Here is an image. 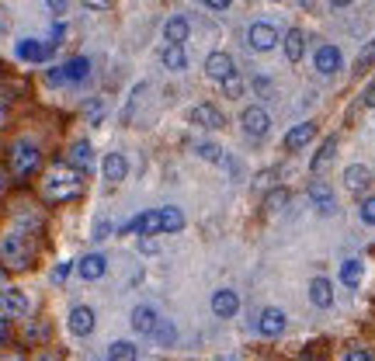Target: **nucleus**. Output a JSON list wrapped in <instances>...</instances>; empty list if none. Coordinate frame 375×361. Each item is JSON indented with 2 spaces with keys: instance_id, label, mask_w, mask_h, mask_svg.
I'll return each mask as SVG.
<instances>
[{
  "instance_id": "f257e3e1",
  "label": "nucleus",
  "mask_w": 375,
  "mask_h": 361,
  "mask_svg": "<svg viewBox=\"0 0 375 361\" xmlns=\"http://www.w3.org/2000/svg\"><path fill=\"white\" fill-rule=\"evenodd\" d=\"M81 184H83L81 171H73L70 163H56L42 180V195H46V202H70L81 191Z\"/></svg>"
},
{
  "instance_id": "f03ea898",
  "label": "nucleus",
  "mask_w": 375,
  "mask_h": 361,
  "mask_svg": "<svg viewBox=\"0 0 375 361\" xmlns=\"http://www.w3.org/2000/svg\"><path fill=\"white\" fill-rule=\"evenodd\" d=\"M35 258V243H31V236L28 233H11V236H4L0 240V260L7 264V268H14V271H21L28 268Z\"/></svg>"
},
{
  "instance_id": "7ed1b4c3",
  "label": "nucleus",
  "mask_w": 375,
  "mask_h": 361,
  "mask_svg": "<svg viewBox=\"0 0 375 361\" xmlns=\"http://www.w3.org/2000/svg\"><path fill=\"white\" fill-rule=\"evenodd\" d=\"M11 174L14 178H28V174H35L38 171V163H42V150L31 143V139H18L14 146H11Z\"/></svg>"
},
{
  "instance_id": "20e7f679",
  "label": "nucleus",
  "mask_w": 375,
  "mask_h": 361,
  "mask_svg": "<svg viewBox=\"0 0 375 361\" xmlns=\"http://www.w3.org/2000/svg\"><path fill=\"white\" fill-rule=\"evenodd\" d=\"M240 126H243V132H247V136L264 139V136L271 132V118H268V111H264L261 104H250V108H243Z\"/></svg>"
},
{
  "instance_id": "39448f33",
  "label": "nucleus",
  "mask_w": 375,
  "mask_h": 361,
  "mask_svg": "<svg viewBox=\"0 0 375 361\" xmlns=\"http://www.w3.org/2000/svg\"><path fill=\"white\" fill-rule=\"evenodd\" d=\"M285 327H289V316L278 310V306H268V310H261V316H257V334L268 337V340L282 337Z\"/></svg>"
},
{
  "instance_id": "423d86ee",
  "label": "nucleus",
  "mask_w": 375,
  "mask_h": 361,
  "mask_svg": "<svg viewBox=\"0 0 375 361\" xmlns=\"http://www.w3.org/2000/svg\"><path fill=\"white\" fill-rule=\"evenodd\" d=\"M247 42H250L254 52H271L278 46V28L271 25V21H257V25H250V31H247Z\"/></svg>"
},
{
  "instance_id": "0eeeda50",
  "label": "nucleus",
  "mask_w": 375,
  "mask_h": 361,
  "mask_svg": "<svg viewBox=\"0 0 375 361\" xmlns=\"http://www.w3.org/2000/svg\"><path fill=\"white\" fill-rule=\"evenodd\" d=\"M191 126L219 132V129H226V118H222V111H219L215 104H195V108H191Z\"/></svg>"
},
{
  "instance_id": "6e6552de",
  "label": "nucleus",
  "mask_w": 375,
  "mask_h": 361,
  "mask_svg": "<svg viewBox=\"0 0 375 361\" xmlns=\"http://www.w3.org/2000/svg\"><path fill=\"white\" fill-rule=\"evenodd\" d=\"M309 202L317 205V212H323V215H334L337 212V198H334V188L327 184V180H309Z\"/></svg>"
},
{
  "instance_id": "1a4fd4ad",
  "label": "nucleus",
  "mask_w": 375,
  "mask_h": 361,
  "mask_svg": "<svg viewBox=\"0 0 375 361\" xmlns=\"http://www.w3.org/2000/svg\"><path fill=\"white\" fill-rule=\"evenodd\" d=\"M94 323H98V316H94L91 306H73L70 320H66V327H70L73 337H91L94 334Z\"/></svg>"
},
{
  "instance_id": "9d476101",
  "label": "nucleus",
  "mask_w": 375,
  "mask_h": 361,
  "mask_svg": "<svg viewBox=\"0 0 375 361\" xmlns=\"http://www.w3.org/2000/svg\"><path fill=\"white\" fill-rule=\"evenodd\" d=\"M205 73H209L212 80H219V83H222L226 77H233V73H237L233 56H230V52H209V59H205Z\"/></svg>"
},
{
  "instance_id": "9b49d317",
  "label": "nucleus",
  "mask_w": 375,
  "mask_h": 361,
  "mask_svg": "<svg viewBox=\"0 0 375 361\" xmlns=\"http://www.w3.org/2000/svg\"><path fill=\"white\" fill-rule=\"evenodd\" d=\"M212 312L219 320H230V316H237L240 312V295L233 292V288H219L212 295Z\"/></svg>"
},
{
  "instance_id": "f8f14e48",
  "label": "nucleus",
  "mask_w": 375,
  "mask_h": 361,
  "mask_svg": "<svg viewBox=\"0 0 375 361\" xmlns=\"http://www.w3.org/2000/svg\"><path fill=\"white\" fill-rule=\"evenodd\" d=\"M344 188H348L351 195L369 191V188H372V171H369L365 163H351L348 171H344Z\"/></svg>"
},
{
  "instance_id": "ddd939ff",
  "label": "nucleus",
  "mask_w": 375,
  "mask_h": 361,
  "mask_svg": "<svg viewBox=\"0 0 375 361\" xmlns=\"http://www.w3.org/2000/svg\"><path fill=\"white\" fill-rule=\"evenodd\" d=\"M66 163H70L73 171L87 174V171L94 167V146H91L87 139H77V143L70 146V156H66Z\"/></svg>"
},
{
  "instance_id": "4468645a",
  "label": "nucleus",
  "mask_w": 375,
  "mask_h": 361,
  "mask_svg": "<svg viewBox=\"0 0 375 361\" xmlns=\"http://www.w3.org/2000/svg\"><path fill=\"white\" fill-rule=\"evenodd\" d=\"M105 271H108L105 254H87V258H81V264H77V275H81L83 282H98V278H105Z\"/></svg>"
},
{
  "instance_id": "2eb2a0df",
  "label": "nucleus",
  "mask_w": 375,
  "mask_h": 361,
  "mask_svg": "<svg viewBox=\"0 0 375 361\" xmlns=\"http://www.w3.org/2000/svg\"><path fill=\"white\" fill-rule=\"evenodd\" d=\"M309 302L317 310H330L334 306V285H330V278H313L309 282Z\"/></svg>"
},
{
  "instance_id": "dca6fc26",
  "label": "nucleus",
  "mask_w": 375,
  "mask_h": 361,
  "mask_svg": "<svg viewBox=\"0 0 375 361\" xmlns=\"http://www.w3.org/2000/svg\"><path fill=\"white\" fill-rule=\"evenodd\" d=\"M101 171H105L108 184H118V180H125V174H129V160H125V153H108Z\"/></svg>"
},
{
  "instance_id": "f3484780",
  "label": "nucleus",
  "mask_w": 375,
  "mask_h": 361,
  "mask_svg": "<svg viewBox=\"0 0 375 361\" xmlns=\"http://www.w3.org/2000/svg\"><path fill=\"white\" fill-rule=\"evenodd\" d=\"M313 139H317V122H302V126L289 129V136H285V150H302V146H309Z\"/></svg>"
},
{
  "instance_id": "a211bd4d",
  "label": "nucleus",
  "mask_w": 375,
  "mask_h": 361,
  "mask_svg": "<svg viewBox=\"0 0 375 361\" xmlns=\"http://www.w3.org/2000/svg\"><path fill=\"white\" fill-rule=\"evenodd\" d=\"M0 306H4L7 316H25V312H28V295L21 292V288H4Z\"/></svg>"
},
{
  "instance_id": "6ab92c4d",
  "label": "nucleus",
  "mask_w": 375,
  "mask_h": 361,
  "mask_svg": "<svg viewBox=\"0 0 375 361\" xmlns=\"http://www.w3.org/2000/svg\"><path fill=\"white\" fill-rule=\"evenodd\" d=\"M313 63H317V70H320L323 77H330V73L341 70V52L334 49V46H320L317 56H313Z\"/></svg>"
},
{
  "instance_id": "aec40b11",
  "label": "nucleus",
  "mask_w": 375,
  "mask_h": 361,
  "mask_svg": "<svg viewBox=\"0 0 375 361\" xmlns=\"http://www.w3.org/2000/svg\"><path fill=\"white\" fill-rule=\"evenodd\" d=\"M163 35H167V42H170V46H185L188 35H191V25H188L185 14H174V18L163 25Z\"/></svg>"
},
{
  "instance_id": "412c9836",
  "label": "nucleus",
  "mask_w": 375,
  "mask_h": 361,
  "mask_svg": "<svg viewBox=\"0 0 375 361\" xmlns=\"http://www.w3.org/2000/svg\"><path fill=\"white\" fill-rule=\"evenodd\" d=\"M160 63L170 70V73H181V70H188V52H185V46H163L160 49Z\"/></svg>"
},
{
  "instance_id": "4be33fe9",
  "label": "nucleus",
  "mask_w": 375,
  "mask_h": 361,
  "mask_svg": "<svg viewBox=\"0 0 375 361\" xmlns=\"http://www.w3.org/2000/svg\"><path fill=\"white\" fill-rule=\"evenodd\" d=\"M49 52H53V46H46V42H35V39H25V42H18V56H21V59H28V63H42Z\"/></svg>"
},
{
  "instance_id": "5701e85b",
  "label": "nucleus",
  "mask_w": 375,
  "mask_h": 361,
  "mask_svg": "<svg viewBox=\"0 0 375 361\" xmlns=\"http://www.w3.org/2000/svg\"><path fill=\"white\" fill-rule=\"evenodd\" d=\"M153 327H157V312L150 310V306H135L133 310V330L135 334H153Z\"/></svg>"
},
{
  "instance_id": "b1692460",
  "label": "nucleus",
  "mask_w": 375,
  "mask_h": 361,
  "mask_svg": "<svg viewBox=\"0 0 375 361\" xmlns=\"http://www.w3.org/2000/svg\"><path fill=\"white\" fill-rule=\"evenodd\" d=\"M157 215H160V233H178V230H185V212H181V208H174V205L157 208Z\"/></svg>"
},
{
  "instance_id": "393cba45",
  "label": "nucleus",
  "mask_w": 375,
  "mask_h": 361,
  "mask_svg": "<svg viewBox=\"0 0 375 361\" xmlns=\"http://www.w3.org/2000/svg\"><path fill=\"white\" fill-rule=\"evenodd\" d=\"M361 278H365V264H361L358 258H348L344 264H341V282L348 285V288H358Z\"/></svg>"
},
{
  "instance_id": "a878e982",
  "label": "nucleus",
  "mask_w": 375,
  "mask_h": 361,
  "mask_svg": "<svg viewBox=\"0 0 375 361\" xmlns=\"http://www.w3.org/2000/svg\"><path fill=\"white\" fill-rule=\"evenodd\" d=\"M302 52H306V35H302L299 28H292V31L285 35V56H289V63H299Z\"/></svg>"
},
{
  "instance_id": "bb28decb",
  "label": "nucleus",
  "mask_w": 375,
  "mask_h": 361,
  "mask_svg": "<svg viewBox=\"0 0 375 361\" xmlns=\"http://www.w3.org/2000/svg\"><path fill=\"white\" fill-rule=\"evenodd\" d=\"M334 156H337V139L330 136V139H323L320 153L313 156V163H309V171H313V174H320V171H323V167H327V163H330V160H334Z\"/></svg>"
},
{
  "instance_id": "cd10ccee",
  "label": "nucleus",
  "mask_w": 375,
  "mask_h": 361,
  "mask_svg": "<svg viewBox=\"0 0 375 361\" xmlns=\"http://www.w3.org/2000/svg\"><path fill=\"white\" fill-rule=\"evenodd\" d=\"M135 358H139V347L133 340H115L108 347V361H135Z\"/></svg>"
},
{
  "instance_id": "c85d7f7f",
  "label": "nucleus",
  "mask_w": 375,
  "mask_h": 361,
  "mask_svg": "<svg viewBox=\"0 0 375 361\" xmlns=\"http://www.w3.org/2000/svg\"><path fill=\"white\" fill-rule=\"evenodd\" d=\"M153 340H157V347H174V340H178V330H174V323H167V320H157V327H153Z\"/></svg>"
},
{
  "instance_id": "c756f323",
  "label": "nucleus",
  "mask_w": 375,
  "mask_h": 361,
  "mask_svg": "<svg viewBox=\"0 0 375 361\" xmlns=\"http://www.w3.org/2000/svg\"><path fill=\"white\" fill-rule=\"evenodd\" d=\"M87 73H91V63H87L83 56H77V59H70V63L63 66V77H66V80H83Z\"/></svg>"
},
{
  "instance_id": "7c9ffc66",
  "label": "nucleus",
  "mask_w": 375,
  "mask_h": 361,
  "mask_svg": "<svg viewBox=\"0 0 375 361\" xmlns=\"http://www.w3.org/2000/svg\"><path fill=\"white\" fill-rule=\"evenodd\" d=\"M195 153L202 156V160H209V163H222V160H226L222 146H219V143H209V139H205V143H198V146H195Z\"/></svg>"
},
{
  "instance_id": "2f4dec72",
  "label": "nucleus",
  "mask_w": 375,
  "mask_h": 361,
  "mask_svg": "<svg viewBox=\"0 0 375 361\" xmlns=\"http://www.w3.org/2000/svg\"><path fill=\"white\" fill-rule=\"evenodd\" d=\"M25 340H28V344H46V340H49V323H46V320H38V323H28Z\"/></svg>"
},
{
  "instance_id": "473e14b6",
  "label": "nucleus",
  "mask_w": 375,
  "mask_h": 361,
  "mask_svg": "<svg viewBox=\"0 0 375 361\" xmlns=\"http://www.w3.org/2000/svg\"><path fill=\"white\" fill-rule=\"evenodd\" d=\"M285 205H289V191H285V188H274V191H268L264 208H271V212H282Z\"/></svg>"
},
{
  "instance_id": "72a5a7b5",
  "label": "nucleus",
  "mask_w": 375,
  "mask_h": 361,
  "mask_svg": "<svg viewBox=\"0 0 375 361\" xmlns=\"http://www.w3.org/2000/svg\"><path fill=\"white\" fill-rule=\"evenodd\" d=\"M222 91H226V98H243V91H247V83H243L237 73L233 77H226L222 80Z\"/></svg>"
},
{
  "instance_id": "f704fd0d",
  "label": "nucleus",
  "mask_w": 375,
  "mask_h": 361,
  "mask_svg": "<svg viewBox=\"0 0 375 361\" xmlns=\"http://www.w3.org/2000/svg\"><path fill=\"white\" fill-rule=\"evenodd\" d=\"M358 215H361V223H369V226H375V195H369V198H361V205H358Z\"/></svg>"
},
{
  "instance_id": "c9c22d12",
  "label": "nucleus",
  "mask_w": 375,
  "mask_h": 361,
  "mask_svg": "<svg viewBox=\"0 0 375 361\" xmlns=\"http://www.w3.org/2000/svg\"><path fill=\"white\" fill-rule=\"evenodd\" d=\"M139 254H146V258H153V254H160V240L157 236H139Z\"/></svg>"
},
{
  "instance_id": "e433bc0d",
  "label": "nucleus",
  "mask_w": 375,
  "mask_h": 361,
  "mask_svg": "<svg viewBox=\"0 0 375 361\" xmlns=\"http://www.w3.org/2000/svg\"><path fill=\"white\" fill-rule=\"evenodd\" d=\"M354 66H358V73H361V70H369V66H375V39L365 46V49H361V56H358V63H354Z\"/></svg>"
},
{
  "instance_id": "4c0bfd02",
  "label": "nucleus",
  "mask_w": 375,
  "mask_h": 361,
  "mask_svg": "<svg viewBox=\"0 0 375 361\" xmlns=\"http://www.w3.org/2000/svg\"><path fill=\"white\" fill-rule=\"evenodd\" d=\"M101 118H105V101H91V104H87V122H91V126H98Z\"/></svg>"
},
{
  "instance_id": "58836bf2",
  "label": "nucleus",
  "mask_w": 375,
  "mask_h": 361,
  "mask_svg": "<svg viewBox=\"0 0 375 361\" xmlns=\"http://www.w3.org/2000/svg\"><path fill=\"white\" fill-rule=\"evenodd\" d=\"M254 91H257L261 98H268L271 91H274V83H271V77H254Z\"/></svg>"
},
{
  "instance_id": "ea45409f",
  "label": "nucleus",
  "mask_w": 375,
  "mask_h": 361,
  "mask_svg": "<svg viewBox=\"0 0 375 361\" xmlns=\"http://www.w3.org/2000/svg\"><path fill=\"white\" fill-rule=\"evenodd\" d=\"M108 233H111V223H108V219H98V223H94V240L101 243V240H108Z\"/></svg>"
},
{
  "instance_id": "a19ab883",
  "label": "nucleus",
  "mask_w": 375,
  "mask_h": 361,
  "mask_svg": "<svg viewBox=\"0 0 375 361\" xmlns=\"http://www.w3.org/2000/svg\"><path fill=\"white\" fill-rule=\"evenodd\" d=\"M344 361H375V358H372V351H361V347H354V351H348V355H344Z\"/></svg>"
},
{
  "instance_id": "79ce46f5",
  "label": "nucleus",
  "mask_w": 375,
  "mask_h": 361,
  "mask_svg": "<svg viewBox=\"0 0 375 361\" xmlns=\"http://www.w3.org/2000/svg\"><path fill=\"white\" fill-rule=\"evenodd\" d=\"M31 361H59V351H49V347H38Z\"/></svg>"
},
{
  "instance_id": "37998d69",
  "label": "nucleus",
  "mask_w": 375,
  "mask_h": 361,
  "mask_svg": "<svg viewBox=\"0 0 375 361\" xmlns=\"http://www.w3.org/2000/svg\"><path fill=\"white\" fill-rule=\"evenodd\" d=\"M11 337V316H0V344H7Z\"/></svg>"
},
{
  "instance_id": "c03bdc74",
  "label": "nucleus",
  "mask_w": 375,
  "mask_h": 361,
  "mask_svg": "<svg viewBox=\"0 0 375 361\" xmlns=\"http://www.w3.org/2000/svg\"><path fill=\"white\" fill-rule=\"evenodd\" d=\"M46 4H49L53 14H66V7H70V0H46Z\"/></svg>"
},
{
  "instance_id": "a18cd8bd",
  "label": "nucleus",
  "mask_w": 375,
  "mask_h": 361,
  "mask_svg": "<svg viewBox=\"0 0 375 361\" xmlns=\"http://www.w3.org/2000/svg\"><path fill=\"white\" fill-rule=\"evenodd\" d=\"M66 275H70V264H59V268L53 271V282H56V285L66 282Z\"/></svg>"
},
{
  "instance_id": "49530a36",
  "label": "nucleus",
  "mask_w": 375,
  "mask_h": 361,
  "mask_svg": "<svg viewBox=\"0 0 375 361\" xmlns=\"http://www.w3.org/2000/svg\"><path fill=\"white\" fill-rule=\"evenodd\" d=\"M46 80H49L53 87H56V83H63V80H66V77H63V66H56V70H49V73H46Z\"/></svg>"
},
{
  "instance_id": "de8ad7c7",
  "label": "nucleus",
  "mask_w": 375,
  "mask_h": 361,
  "mask_svg": "<svg viewBox=\"0 0 375 361\" xmlns=\"http://www.w3.org/2000/svg\"><path fill=\"white\" fill-rule=\"evenodd\" d=\"M361 101L369 104V108H375V80L369 83V91H365V98H361Z\"/></svg>"
},
{
  "instance_id": "09e8293b",
  "label": "nucleus",
  "mask_w": 375,
  "mask_h": 361,
  "mask_svg": "<svg viewBox=\"0 0 375 361\" xmlns=\"http://www.w3.org/2000/svg\"><path fill=\"white\" fill-rule=\"evenodd\" d=\"M205 4H209V7H212V11H226V7H230V4H233V0H205Z\"/></svg>"
},
{
  "instance_id": "8fccbe9b",
  "label": "nucleus",
  "mask_w": 375,
  "mask_h": 361,
  "mask_svg": "<svg viewBox=\"0 0 375 361\" xmlns=\"http://www.w3.org/2000/svg\"><path fill=\"white\" fill-rule=\"evenodd\" d=\"M83 4H87V7H94V11H105L111 0H83Z\"/></svg>"
},
{
  "instance_id": "3c124183",
  "label": "nucleus",
  "mask_w": 375,
  "mask_h": 361,
  "mask_svg": "<svg viewBox=\"0 0 375 361\" xmlns=\"http://www.w3.org/2000/svg\"><path fill=\"white\" fill-rule=\"evenodd\" d=\"M330 4H334V7H348L351 0H330Z\"/></svg>"
},
{
  "instance_id": "603ef678",
  "label": "nucleus",
  "mask_w": 375,
  "mask_h": 361,
  "mask_svg": "<svg viewBox=\"0 0 375 361\" xmlns=\"http://www.w3.org/2000/svg\"><path fill=\"white\" fill-rule=\"evenodd\" d=\"M4 188H7V174L0 171V191H4Z\"/></svg>"
},
{
  "instance_id": "864d4df0",
  "label": "nucleus",
  "mask_w": 375,
  "mask_h": 361,
  "mask_svg": "<svg viewBox=\"0 0 375 361\" xmlns=\"http://www.w3.org/2000/svg\"><path fill=\"white\" fill-rule=\"evenodd\" d=\"M4 361H25V358H21V355H7Z\"/></svg>"
},
{
  "instance_id": "5fc2aeb1",
  "label": "nucleus",
  "mask_w": 375,
  "mask_h": 361,
  "mask_svg": "<svg viewBox=\"0 0 375 361\" xmlns=\"http://www.w3.org/2000/svg\"><path fill=\"white\" fill-rule=\"evenodd\" d=\"M299 4H302V7H313V0H299Z\"/></svg>"
},
{
  "instance_id": "6e6d98bb",
  "label": "nucleus",
  "mask_w": 375,
  "mask_h": 361,
  "mask_svg": "<svg viewBox=\"0 0 375 361\" xmlns=\"http://www.w3.org/2000/svg\"><path fill=\"white\" fill-rule=\"evenodd\" d=\"M4 288H7V285H4V282H0V295H4Z\"/></svg>"
},
{
  "instance_id": "4d7b16f0",
  "label": "nucleus",
  "mask_w": 375,
  "mask_h": 361,
  "mask_svg": "<svg viewBox=\"0 0 375 361\" xmlns=\"http://www.w3.org/2000/svg\"><path fill=\"white\" fill-rule=\"evenodd\" d=\"M302 361H320V358H302Z\"/></svg>"
}]
</instances>
